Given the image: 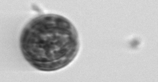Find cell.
<instances>
[{
    "instance_id": "cell-1",
    "label": "cell",
    "mask_w": 158,
    "mask_h": 82,
    "mask_svg": "<svg viewBox=\"0 0 158 82\" xmlns=\"http://www.w3.org/2000/svg\"><path fill=\"white\" fill-rule=\"evenodd\" d=\"M79 48L76 27L59 14L34 17L20 34V49L23 57L32 67L42 72L65 68L76 58Z\"/></svg>"
}]
</instances>
